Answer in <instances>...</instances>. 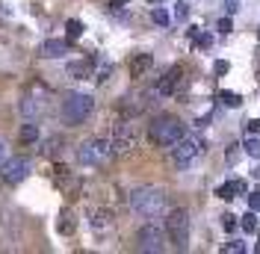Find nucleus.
Masks as SVG:
<instances>
[{"instance_id":"18","label":"nucleus","mask_w":260,"mask_h":254,"mask_svg":"<svg viewBox=\"0 0 260 254\" xmlns=\"http://www.w3.org/2000/svg\"><path fill=\"white\" fill-rule=\"evenodd\" d=\"M68 74L77 80H89L92 77V59H83V62H71L68 65Z\"/></svg>"},{"instance_id":"10","label":"nucleus","mask_w":260,"mask_h":254,"mask_svg":"<svg viewBox=\"0 0 260 254\" xmlns=\"http://www.w3.org/2000/svg\"><path fill=\"white\" fill-rule=\"evenodd\" d=\"M113 151L115 154H130L133 148H136V142H139V136H136V130L130 127V121L124 118V121H118L113 130Z\"/></svg>"},{"instance_id":"16","label":"nucleus","mask_w":260,"mask_h":254,"mask_svg":"<svg viewBox=\"0 0 260 254\" xmlns=\"http://www.w3.org/2000/svg\"><path fill=\"white\" fill-rule=\"evenodd\" d=\"M243 192H245V180H228V183H222V186L216 189V195L225 198V201H231V198H237V195H243Z\"/></svg>"},{"instance_id":"23","label":"nucleus","mask_w":260,"mask_h":254,"mask_svg":"<svg viewBox=\"0 0 260 254\" xmlns=\"http://www.w3.org/2000/svg\"><path fill=\"white\" fill-rule=\"evenodd\" d=\"M245 154H248V157H254V160H260V139H257V136L245 139Z\"/></svg>"},{"instance_id":"12","label":"nucleus","mask_w":260,"mask_h":254,"mask_svg":"<svg viewBox=\"0 0 260 254\" xmlns=\"http://www.w3.org/2000/svg\"><path fill=\"white\" fill-rule=\"evenodd\" d=\"M68 39H48V42H42V48H39V53L45 56V59H59V56H65L68 53Z\"/></svg>"},{"instance_id":"27","label":"nucleus","mask_w":260,"mask_h":254,"mask_svg":"<svg viewBox=\"0 0 260 254\" xmlns=\"http://www.w3.org/2000/svg\"><path fill=\"white\" fill-rule=\"evenodd\" d=\"M195 42H198V48L207 50L213 45V36H210V33H198V36H195Z\"/></svg>"},{"instance_id":"30","label":"nucleus","mask_w":260,"mask_h":254,"mask_svg":"<svg viewBox=\"0 0 260 254\" xmlns=\"http://www.w3.org/2000/svg\"><path fill=\"white\" fill-rule=\"evenodd\" d=\"M225 251H231V254H237V251H240V254H243V251H245V245H243V242H228V245H225Z\"/></svg>"},{"instance_id":"28","label":"nucleus","mask_w":260,"mask_h":254,"mask_svg":"<svg viewBox=\"0 0 260 254\" xmlns=\"http://www.w3.org/2000/svg\"><path fill=\"white\" fill-rule=\"evenodd\" d=\"M222 228H225V231H234V228H237V216L225 213V216H222Z\"/></svg>"},{"instance_id":"37","label":"nucleus","mask_w":260,"mask_h":254,"mask_svg":"<svg viewBox=\"0 0 260 254\" xmlns=\"http://www.w3.org/2000/svg\"><path fill=\"white\" fill-rule=\"evenodd\" d=\"M257 251H260V228H257Z\"/></svg>"},{"instance_id":"1","label":"nucleus","mask_w":260,"mask_h":254,"mask_svg":"<svg viewBox=\"0 0 260 254\" xmlns=\"http://www.w3.org/2000/svg\"><path fill=\"white\" fill-rule=\"evenodd\" d=\"M130 207L133 213L145 216V219H160L169 213V201H166V192L160 186H139V189L130 192Z\"/></svg>"},{"instance_id":"3","label":"nucleus","mask_w":260,"mask_h":254,"mask_svg":"<svg viewBox=\"0 0 260 254\" xmlns=\"http://www.w3.org/2000/svg\"><path fill=\"white\" fill-rule=\"evenodd\" d=\"M113 157H115L113 142H110V139H101V136L86 139V142H80V148H77V163L86 166V169H101V166H107Z\"/></svg>"},{"instance_id":"15","label":"nucleus","mask_w":260,"mask_h":254,"mask_svg":"<svg viewBox=\"0 0 260 254\" xmlns=\"http://www.w3.org/2000/svg\"><path fill=\"white\" fill-rule=\"evenodd\" d=\"M151 65H154V56L151 53H136L130 59V77H145L148 71H151Z\"/></svg>"},{"instance_id":"4","label":"nucleus","mask_w":260,"mask_h":254,"mask_svg":"<svg viewBox=\"0 0 260 254\" xmlns=\"http://www.w3.org/2000/svg\"><path fill=\"white\" fill-rule=\"evenodd\" d=\"M92 110H95V98L86 92H71L62 101V121L68 127H80L92 115Z\"/></svg>"},{"instance_id":"26","label":"nucleus","mask_w":260,"mask_h":254,"mask_svg":"<svg viewBox=\"0 0 260 254\" xmlns=\"http://www.w3.org/2000/svg\"><path fill=\"white\" fill-rule=\"evenodd\" d=\"M186 15H189V6H186L183 0H178V3H175V18H178V21H186Z\"/></svg>"},{"instance_id":"19","label":"nucleus","mask_w":260,"mask_h":254,"mask_svg":"<svg viewBox=\"0 0 260 254\" xmlns=\"http://www.w3.org/2000/svg\"><path fill=\"white\" fill-rule=\"evenodd\" d=\"M74 216H71V210H62V213H59V222H56V231H59V234H74Z\"/></svg>"},{"instance_id":"2","label":"nucleus","mask_w":260,"mask_h":254,"mask_svg":"<svg viewBox=\"0 0 260 254\" xmlns=\"http://www.w3.org/2000/svg\"><path fill=\"white\" fill-rule=\"evenodd\" d=\"M180 136H183V124H180V118L169 115V112L154 115L151 124H148V139L154 145H160V148H172Z\"/></svg>"},{"instance_id":"34","label":"nucleus","mask_w":260,"mask_h":254,"mask_svg":"<svg viewBox=\"0 0 260 254\" xmlns=\"http://www.w3.org/2000/svg\"><path fill=\"white\" fill-rule=\"evenodd\" d=\"M248 133H260V118H251L248 121Z\"/></svg>"},{"instance_id":"13","label":"nucleus","mask_w":260,"mask_h":254,"mask_svg":"<svg viewBox=\"0 0 260 254\" xmlns=\"http://www.w3.org/2000/svg\"><path fill=\"white\" fill-rule=\"evenodd\" d=\"M148 107V101H145V95H127V98H121V104H118V112L124 115V118H133V115H139V112Z\"/></svg>"},{"instance_id":"33","label":"nucleus","mask_w":260,"mask_h":254,"mask_svg":"<svg viewBox=\"0 0 260 254\" xmlns=\"http://www.w3.org/2000/svg\"><path fill=\"white\" fill-rule=\"evenodd\" d=\"M237 9H240V3H237V0H228V3H225V12H228V15H234Z\"/></svg>"},{"instance_id":"9","label":"nucleus","mask_w":260,"mask_h":254,"mask_svg":"<svg viewBox=\"0 0 260 254\" xmlns=\"http://www.w3.org/2000/svg\"><path fill=\"white\" fill-rule=\"evenodd\" d=\"M198 154H201V142L195 136H180L178 142L172 145V160L178 163L180 169L189 166L192 160H198Z\"/></svg>"},{"instance_id":"36","label":"nucleus","mask_w":260,"mask_h":254,"mask_svg":"<svg viewBox=\"0 0 260 254\" xmlns=\"http://www.w3.org/2000/svg\"><path fill=\"white\" fill-rule=\"evenodd\" d=\"M251 177H260V166L257 169H251Z\"/></svg>"},{"instance_id":"5","label":"nucleus","mask_w":260,"mask_h":254,"mask_svg":"<svg viewBox=\"0 0 260 254\" xmlns=\"http://www.w3.org/2000/svg\"><path fill=\"white\" fill-rule=\"evenodd\" d=\"M50 104V89L48 86H42V83H30L27 89H24V95H21V101H18V110H21V115L24 118H39L42 112L48 110Z\"/></svg>"},{"instance_id":"14","label":"nucleus","mask_w":260,"mask_h":254,"mask_svg":"<svg viewBox=\"0 0 260 254\" xmlns=\"http://www.w3.org/2000/svg\"><path fill=\"white\" fill-rule=\"evenodd\" d=\"M89 225H92V231L104 234V231H113L115 216L110 213V210H95V213H92V219H89Z\"/></svg>"},{"instance_id":"31","label":"nucleus","mask_w":260,"mask_h":254,"mask_svg":"<svg viewBox=\"0 0 260 254\" xmlns=\"http://www.w3.org/2000/svg\"><path fill=\"white\" fill-rule=\"evenodd\" d=\"M213 71H216V74H228V71H231V65H228L225 59H219V62L213 65Z\"/></svg>"},{"instance_id":"24","label":"nucleus","mask_w":260,"mask_h":254,"mask_svg":"<svg viewBox=\"0 0 260 254\" xmlns=\"http://www.w3.org/2000/svg\"><path fill=\"white\" fill-rule=\"evenodd\" d=\"M151 21H154V24H160V27H169V21H172V18H169L166 9H154V12H151Z\"/></svg>"},{"instance_id":"29","label":"nucleus","mask_w":260,"mask_h":254,"mask_svg":"<svg viewBox=\"0 0 260 254\" xmlns=\"http://www.w3.org/2000/svg\"><path fill=\"white\" fill-rule=\"evenodd\" d=\"M248 207H251L254 213H257V210H260V189H254V192H251V195H248Z\"/></svg>"},{"instance_id":"17","label":"nucleus","mask_w":260,"mask_h":254,"mask_svg":"<svg viewBox=\"0 0 260 254\" xmlns=\"http://www.w3.org/2000/svg\"><path fill=\"white\" fill-rule=\"evenodd\" d=\"M62 148H65L62 136H50V139H45V142H42V154L53 160V157H59V154H62Z\"/></svg>"},{"instance_id":"22","label":"nucleus","mask_w":260,"mask_h":254,"mask_svg":"<svg viewBox=\"0 0 260 254\" xmlns=\"http://www.w3.org/2000/svg\"><path fill=\"white\" fill-rule=\"evenodd\" d=\"M240 225H243L245 234H254V231H257V216H254V210H248V213L243 216V222H240Z\"/></svg>"},{"instance_id":"21","label":"nucleus","mask_w":260,"mask_h":254,"mask_svg":"<svg viewBox=\"0 0 260 254\" xmlns=\"http://www.w3.org/2000/svg\"><path fill=\"white\" fill-rule=\"evenodd\" d=\"M65 33H68V42H74V39L83 36V24L77 18H71V21H65Z\"/></svg>"},{"instance_id":"25","label":"nucleus","mask_w":260,"mask_h":254,"mask_svg":"<svg viewBox=\"0 0 260 254\" xmlns=\"http://www.w3.org/2000/svg\"><path fill=\"white\" fill-rule=\"evenodd\" d=\"M222 104H225V107H240V104H243V98L237 95V92H222Z\"/></svg>"},{"instance_id":"6","label":"nucleus","mask_w":260,"mask_h":254,"mask_svg":"<svg viewBox=\"0 0 260 254\" xmlns=\"http://www.w3.org/2000/svg\"><path fill=\"white\" fill-rule=\"evenodd\" d=\"M166 237L180 251L189 245V213L183 207H175V210L166 213Z\"/></svg>"},{"instance_id":"8","label":"nucleus","mask_w":260,"mask_h":254,"mask_svg":"<svg viewBox=\"0 0 260 254\" xmlns=\"http://www.w3.org/2000/svg\"><path fill=\"white\" fill-rule=\"evenodd\" d=\"M30 169L32 166H30L27 157H12L0 166V180L9 183V186H18V183H24V180L30 177Z\"/></svg>"},{"instance_id":"11","label":"nucleus","mask_w":260,"mask_h":254,"mask_svg":"<svg viewBox=\"0 0 260 254\" xmlns=\"http://www.w3.org/2000/svg\"><path fill=\"white\" fill-rule=\"evenodd\" d=\"M180 74H183V71H180L178 65H175L172 71H166V74L160 77V83L154 86V92H157L160 98H166V95H175V89H178V83H180Z\"/></svg>"},{"instance_id":"32","label":"nucleus","mask_w":260,"mask_h":254,"mask_svg":"<svg viewBox=\"0 0 260 254\" xmlns=\"http://www.w3.org/2000/svg\"><path fill=\"white\" fill-rule=\"evenodd\" d=\"M231 30H234L231 18H222V21H219V33H231Z\"/></svg>"},{"instance_id":"35","label":"nucleus","mask_w":260,"mask_h":254,"mask_svg":"<svg viewBox=\"0 0 260 254\" xmlns=\"http://www.w3.org/2000/svg\"><path fill=\"white\" fill-rule=\"evenodd\" d=\"M6 157V142H3V139H0V160Z\"/></svg>"},{"instance_id":"20","label":"nucleus","mask_w":260,"mask_h":254,"mask_svg":"<svg viewBox=\"0 0 260 254\" xmlns=\"http://www.w3.org/2000/svg\"><path fill=\"white\" fill-rule=\"evenodd\" d=\"M18 139H21V142H27V145H32L36 139H39V127L32 124V121H30V124H24V127H21V133H18Z\"/></svg>"},{"instance_id":"7","label":"nucleus","mask_w":260,"mask_h":254,"mask_svg":"<svg viewBox=\"0 0 260 254\" xmlns=\"http://www.w3.org/2000/svg\"><path fill=\"white\" fill-rule=\"evenodd\" d=\"M166 231H160L157 225H145V228H139V234H136V248L139 251H148V254H160L166 251Z\"/></svg>"}]
</instances>
